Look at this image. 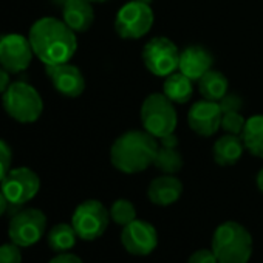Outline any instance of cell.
Listing matches in <instances>:
<instances>
[{"label":"cell","instance_id":"6da1fadb","mask_svg":"<svg viewBox=\"0 0 263 263\" xmlns=\"http://www.w3.org/2000/svg\"><path fill=\"white\" fill-rule=\"evenodd\" d=\"M34 56L44 65H58L70 62L78 50L76 33L64 22L54 17L36 21L28 33Z\"/></svg>","mask_w":263,"mask_h":263},{"label":"cell","instance_id":"2e32d148","mask_svg":"<svg viewBox=\"0 0 263 263\" xmlns=\"http://www.w3.org/2000/svg\"><path fill=\"white\" fill-rule=\"evenodd\" d=\"M183 194L181 181L169 174L157 177L147 187V198L157 206H171L180 200Z\"/></svg>","mask_w":263,"mask_h":263},{"label":"cell","instance_id":"3957f363","mask_svg":"<svg viewBox=\"0 0 263 263\" xmlns=\"http://www.w3.org/2000/svg\"><path fill=\"white\" fill-rule=\"evenodd\" d=\"M211 245L218 263H248L252 255V235L237 221L217 226Z\"/></svg>","mask_w":263,"mask_h":263},{"label":"cell","instance_id":"83f0119b","mask_svg":"<svg viewBox=\"0 0 263 263\" xmlns=\"http://www.w3.org/2000/svg\"><path fill=\"white\" fill-rule=\"evenodd\" d=\"M218 105L221 108V111H241L243 108V99L238 95L234 93H226L220 101Z\"/></svg>","mask_w":263,"mask_h":263},{"label":"cell","instance_id":"9a60e30c","mask_svg":"<svg viewBox=\"0 0 263 263\" xmlns=\"http://www.w3.org/2000/svg\"><path fill=\"white\" fill-rule=\"evenodd\" d=\"M214 56L211 51L201 45H191L180 51V64L178 70L187 76L191 81H197L212 68Z\"/></svg>","mask_w":263,"mask_h":263},{"label":"cell","instance_id":"f546056e","mask_svg":"<svg viewBox=\"0 0 263 263\" xmlns=\"http://www.w3.org/2000/svg\"><path fill=\"white\" fill-rule=\"evenodd\" d=\"M48 263H84V261L76 254H71V252H59Z\"/></svg>","mask_w":263,"mask_h":263},{"label":"cell","instance_id":"44dd1931","mask_svg":"<svg viewBox=\"0 0 263 263\" xmlns=\"http://www.w3.org/2000/svg\"><path fill=\"white\" fill-rule=\"evenodd\" d=\"M192 81L184 76L181 71H175L164 78L163 93L174 102V104H186L192 98Z\"/></svg>","mask_w":263,"mask_h":263},{"label":"cell","instance_id":"f1b7e54d","mask_svg":"<svg viewBox=\"0 0 263 263\" xmlns=\"http://www.w3.org/2000/svg\"><path fill=\"white\" fill-rule=\"evenodd\" d=\"M187 263H218L212 249H198L191 254Z\"/></svg>","mask_w":263,"mask_h":263},{"label":"cell","instance_id":"277c9868","mask_svg":"<svg viewBox=\"0 0 263 263\" xmlns=\"http://www.w3.org/2000/svg\"><path fill=\"white\" fill-rule=\"evenodd\" d=\"M5 113L17 122H36L44 111V101L39 91L27 82H13L2 95Z\"/></svg>","mask_w":263,"mask_h":263},{"label":"cell","instance_id":"52a82bcc","mask_svg":"<svg viewBox=\"0 0 263 263\" xmlns=\"http://www.w3.org/2000/svg\"><path fill=\"white\" fill-rule=\"evenodd\" d=\"M110 223V212L98 200L82 201L73 212L71 226L78 237L85 241H93L104 235Z\"/></svg>","mask_w":263,"mask_h":263},{"label":"cell","instance_id":"d6986e66","mask_svg":"<svg viewBox=\"0 0 263 263\" xmlns=\"http://www.w3.org/2000/svg\"><path fill=\"white\" fill-rule=\"evenodd\" d=\"M228 88H229L228 78L221 71H217L212 68L198 79L200 95L203 96V99H208V101L218 102L228 93Z\"/></svg>","mask_w":263,"mask_h":263},{"label":"cell","instance_id":"e575fe53","mask_svg":"<svg viewBox=\"0 0 263 263\" xmlns=\"http://www.w3.org/2000/svg\"><path fill=\"white\" fill-rule=\"evenodd\" d=\"M91 4H104V2H108V0H88Z\"/></svg>","mask_w":263,"mask_h":263},{"label":"cell","instance_id":"4316f807","mask_svg":"<svg viewBox=\"0 0 263 263\" xmlns=\"http://www.w3.org/2000/svg\"><path fill=\"white\" fill-rule=\"evenodd\" d=\"M11 161H13L11 147L4 140H0V183H2L7 174L11 171Z\"/></svg>","mask_w":263,"mask_h":263},{"label":"cell","instance_id":"484cf974","mask_svg":"<svg viewBox=\"0 0 263 263\" xmlns=\"http://www.w3.org/2000/svg\"><path fill=\"white\" fill-rule=\"evenodd\" d=\"M0 263H22L21 246L13 241L0 246Z\"/></svg>","mask_w":263,"mask_h":263},{"label":"cell","instance_id":"cb8c5ba5","mask_svg":"<svg viewBox=\"0 0 263 263\" xmlns=\"http://www.w3.org/2000/svg\"><path fill=\"white\" fill-rule=\"evenodd\" d=\"M110 212V220L119 226H125L128 223H132L134 220H137V209L135 204L130 200L125 198H119L116 201H113V204L108 209Z\"/></svg>","mask_w":263,"mask_h":263},{"label":"cell","instance_id":"d4e9b609","mask_svg":"<svg viewBox=\"0 0 263 263\" xmlns=\"http://www.w3.org/2000/svg\"><path fill=\"white\" fill-rule=\"evenodd\" d=\"M245 124H246V119L243 118V115L240 111H224L221 115V125H220V128H223L226 134L241 135Z\"/></svg>","mask_w":263,"mask_h":263},{"label":"cell","instance_id":"7a4b0ae2","mask_svg":"<svg viewBox=\"0 0 263 263\" xmlns=\"http://www.w3.org/2000/svg\"><path fill=\"white\" fill-rule=\"evenodd\" d=\"M158 140L146 130H128L110 147V163L122 174H140L154 164Z\"/></svg>","mask_w":263,"mask_h":263},{"label":"cell","instance_id":"1f68e13d","mask_svg":"<svg viewBox=\"0 0 263 263\" xmlns=\"http://www.w3.org/2000/svg\"><path fill=\"white\" fill-rule=\"evenodd\" d=\"M8 204H10V201L7 200V197L4 195V192L0 191V217H2V215L7 212V209H8Z\"/></svg>","mask_w":263,"mask_h":263},{"label":"cell","instance_id":"7c38bea8","mask_svg":"<svg viewBox=\"0 0 263 263\" xmlns=\"http://www.w3.org/2000/svg\"><path fill=\"white\" fill-rule=\"evenodd\" d=\"M121 245L128 254L144 257L155 251L158 245V232L152 223L137 218L122 228Z\"/></svg>","mask_w":263,"mask_h":263},{"label":"cell","instance_id":"30bf717a","mask_svg":"<svg viewBox=\"0 0 263 263\" xmlns=\"http://www.w3.org/2000/svg\"><path fill=\"white\" fill-rule=\"evenodd\" d=\"M41 189L39 175L30 167L11 169L0 183V191L4 192L10 204L22 206L31 201Z\"/></svg>","mask_w":263,"mask_h":263},{"label":"cell","instance_id":"836d02e7","mask_svg":"<svg viewBox=\"0 0 263 263\" xmlns=\"http://www.w3.org/2000/svg\"><path fill=\"white\" fill-rule=\"evenodd\" d=\"M65 2H67V0H53V4H54V5H58V7H61V8L64 7V4H65Z\"/></svg>","mask_w":263,"mask_h":263},{"label":"cell","instance_id":"e0dca14e","mask_svg":"<svg viewBox=\"0 0 263 263\" xmlns=\"http://www.w3.org/2000/svg\"><path fill=\"white\" fill-rule=\"evenodd\" d=\"M62 21L74 31L85 33L95 22V10L88 0H67L62 7Z\"/></svg>","mask_w":263,"mask_h":263},{"label":"cell","instance_id":"9c48e42d","mask_svg":"<svg viewBox=\"0 0 263 263\" xmlns=\"http://www.w3.org/2000/svg\"><path fill=\"white\" fill-rule=\"evenodd\" d=\"M47 229V217L41 209L27 208L17 212L8 226V235L13 243L28 248L41 241Z\"/></svg>","mask_w":263,"mask_h":263},{"label":"cell","instance_id":"4fadbf2b","mask_svg":"<svg viewBox=\"0 0 263 263\" xmlns=\"http://www.w3.org/2000/svg\"><path fill=\"white\" fill-rule=\"evenodd\" d=\"M221 108L218 102L214 101H197L192 104L187 113V122L189 127L200 137H212L217 134V130L221 125Z\"/></svg>","mask_w":263,"mask_h":263},{"label":"cell","instance_id":"5b68a950","mask_svg":"<svg viewBox=\"0 0 263 263\" xmlns=\"http://www.w3.org/2000/svg\"><path fill=\"white\" fill-rule=\"evenodd\" d=\"M141 122L144 130L157 140L175 134L178 122L175 104L164 93L149 95L141 105Z\"/></svg>","mask_w":263,"mask_h":263},{"label":"cell","instance_id":"d6a6232c","mask_svg":"<svg viewBox=\"0 0 263 263\" xmlns=\"http://www.w3.org/2000/svg\"><path fill=\"white\" fill-rule=\"evenodd\" d=\"M255 184H257V189L263 194V167H261V169L258 171V174H257Z\"/></svg>","mask_w":263,"mask_h":263},{"label":"cell","instance_id":"5bb4252c","mask_svg":"<svg viewBox=\"0 0 263 263\" xmlns=\"http://www.w3.org/2000/svg\"><path fill=\"white\" fill-rule=\"evenodd\" d=\"M45 73L51 81L56 91L68 98H78L85 90V79L82 71L70 64H58V65H45Z\"/></svg>","mask_w":263,"mask_h":263},{"label":"cell","instance_id":"7402d4cb","mask_svg":"<svg viewBox=\"0 0 263 263\" xmlns=\"http://www.w3.org/2000/svg\"><path fill=\"white\" fill-rule=\"evenodd\" d=\"M78 238L79 237H78L74 228L71 224H67V223H59V224L53 226L47 235L48 246L58 254L59 252H68L76 245Z\"/></svg>","mask_w":263,"mask_h":263},{"label":"cell","instance_id":"8fae6325","mask_svg":"<svg viewBox=\"0 0 263 263\" xmlns=\"http://www.w3.org/2000/svg\"><path fill=\"white\" fill-rule=\"evenodd\" d=\"M33 47L30 39L22 34H5L0 37V65L10 74L25 71L33 61Z\"/></svg>","mask_w":263,"mask_h":263},{"label":"cell","instance_id":"ba28073f","mask_svg":"<svg viewBox=\"0 0 263 263\" xmlns=\"http://www.w3.org/2000/svg\"><path fill=\"white\" fill-rule=\"evenodd\" d=\"M143 62L152 74L167 78L178 70L180 50L169 37H154L143 48Z\"/></svg>","mask_w":263,"mask_h":263},{"label":"cell","instance_id":"d590c367","mask_svg":"<svg viewBox=\"0 0 263 263\" xmlns=\"http://www.w3.org/2000/svg\"><path fill=\"white\" fill-rule=\"evenodd\" d=\"M138 2H143V4H147V5H151L154 0H138Z\"/></svg>","mask_w":263,"mask_h":263},{"label":"cell","instance_id":"603a6c76","mask_svg":"<svg viewBox=\"0 0 263 263\" xmlns=\"http://www.w3.org/2000/svg\"><path fill=\"white\" fill-rule=\"evenodd\" d=\"M154 166L158 171H161L163 174L174 175L181 171L183 157H181L180 151L177 149V146H161L160 144L155 160H154Z\"/></svg>","mask_w":263,"mask_h":263},{"label":"cell","instance_id":"ffe728a7","mask_svg":"<svg viewBox=\"0 0 263 263\" xmlns=\"http://www.w3.org/2000/svg\"><path fill=\"white\" fill-rule=\"evenodd\" d=\"M245 149L257 158H263V115H254L246 119L241 132Z\"/></svg>","mask_w":263,"mask_h":263},{"label":"cell","instance_id":"4dcf8cb0","mask_svg":"<svg viewBox=\"0 0 263 263\" xmlns=\"http://www.w3.org/2000/svg\"><path fill=\"white\" fill-rule=\"evenodd\" d=\"M10 73L0 65V95H4L7 91V88L10 87Z\"/></svg>","mask_w":263,"mask_h":263},{"label":"cell","instance_id":"8992f818","mask_svg":"<svg viewBox=\"0 0 263 263\" xmlns=\"http://www.w3.org/2000/svg\"><path fill=\"white\" fill-rule=\"evenodd\" d=\"M154 11L151 5L132 0L121 7L115 19V31L119 37L135 41L144 37L154 25Z\"/></svg>","mask_w":263,"mask_h":263},{"label":"cell","instance_id":"ac0fdd59","mask_svg":"<svg viewBox=\"0 0 263 263\" xmlns=\"http://www.w3.org/2000/svg\"><path fill=\"white\" fill-rule=\"evenodd\" d=\"M243 149L245 144L241 141V137L226 134L214 143L212 157L218 166H234L241 158Z\"/></svg>","mask_w":263,"mask_h":263}]
</instances>
